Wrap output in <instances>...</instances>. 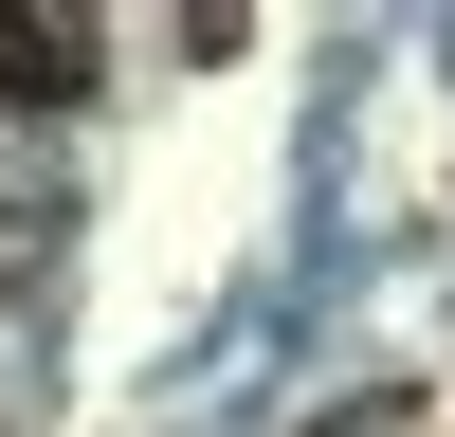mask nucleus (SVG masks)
<instances>
[{
  "instance_id": "obj_1",
  "label": "nucleus",
  "mask_w": 455,
  "mask_h": 437,
  "mask_svg": "<svg viewBox=\"0 0 455 437\" xmlns=\"http://www.w3.org/2000/svg\"><path fill=\"white\" fill-rule=\"evenodd\" d=\"M92 55H109L92 19H0V109H73V91H92Z\"/></svg>"
},
{
  "instance_id": "obj_2",
  "label": "nucleus",
  "mask_w": 455,
  "mask_h": 437,
  "mask_svg": "<svg viewBox=\"0 0 455 437\" xmlns=\"http://www.w3.org/2000/svg\"><path fill=\"white\" fill-rule=\"evenodd\" d=\"M401 419H419V401H347V419H328V437H401Z\"/></svg>"
}]
</instances>
